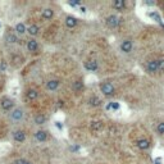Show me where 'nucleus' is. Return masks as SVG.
<instances>
[{
  "mask_svg": "<svg viewBox=\"0 0 164 164\" xmlns=\"http://www.w3.org/2000/svg\"><path fill=\"white\" fill-rule=\"evenodd\" d=\"M13 107H14V101H13V99L8 98V96H3V98L0 99V108H2L3 110L8 112V110H12Z\"/></svg>",
  "mask_w": 164,
  "mask_h": 164,
  "instance_id": "nucleus-1",
  "label": "nucleus"
},
{
  "mask_svg": "<svg viewBox=\"0 0 164 164\" xmlns=\"http://www.w3.org/2000/svg\"><path fill=\"white\" fill-rule=\"evenodd\" d=\"M100 91L105 96H112L115 90H114V86L110 84V82H101L100 84Z\"/></svg>",
  "mask_w": 164,
  "mask_h": 164,
  "instance_id": "nucleus-2",
  "label": "nucleus"
},
{
  "mask_svg": "<svg viewBox=\"0 0 164 164\" xmlns=\"http://www.w3.org/2000/svg\"><path fill=\"white\" fill-rule=\"evenodd\" d=\"M38 98V90L36 87H28L26 90V99L28 101H35Z\"/></svg>",
  "mask_w": 164,
  "mask_h": 164,
  "instance_id": "nucleus-3",
  "label": "nucleus"
},
{
  "mask_svg": "<svg viewBox=\"0 0 164 164\" xmlns=\"http://www.w3.org/2000/svg\"><path fill=\"white\" fill-rule=\"evenodd\" d=\"M23 117H25V112H23L21 108L14 109L11 113V118H12V120H14V122H21L23 119Z\"/></svg>",
  "mask_w": 164,
  "mask_h": 164,
  "instance_id": "nucleus-4",
  "label": "nucleus"
},
{
  "mask_svg": "<svg viewBox=\"0 0 164 164\" xmlns=\"http://www.w3.org/2000/svg\"><path fill=\"white\" fill-rule=\"evenodd\" d=\"M85 68L90 71V72H95V71H98L99 68V64H98V60H95V59H89V60H86L85 62Z\"/></svg>",
  "mask_w": 164,
  "mask_h": 164,
  "instance_id": "nucleus-5",
  "label": "nucleus"
},
{
  "mask_svg": "<svg viewBox=\"0 0 164 164\" xmlns=\"http://www.w3.org/2000/svg\"><path fill=\"white\" fill-rule=\"evenodd\" d=\"M145 68L147 72H150V73H155V72H158V60H155V59L147 60Z\"/></svg>",
  "mask_w": 164,
  "mask_h": 164,
  "instance_id": "nucleus-6",
  "label": "nucleus"
},
{
  "mask_svg": "<svg viewBox=\"0 0 164 164\" xmlns=\"http://www.w3.org/2000/svg\"><path fill=\"white\" fill-rule=\"evenodd\" d=\"M13 140L16 142H23L26 140V132L23 129H17L13 132Z\"/></svg>",
  "mask_w": 164,
  "mask_h": 164,
  "instance_id": "nucleus-7",
  "label": "nucleus"
},
{
  "mask_svg": "<svg viewBox=\"0 0 164 164\" xmlns=\"http://www.w3.org/2000/svg\"><path fill=\"white\" fill-rule=\"evenodd\" d=\"M59 85H60L59 80L51 78V80H49L46 82V89L49 91H55V90H58V87H59Z\"/></svg>",
  "mask_w": 164,
  "mask_h": 164,
  "instance_id": "nucleus-8",
  "label": "nucleus"
},
{
  "mask_svg": "<svg viewBox=\"0 0 164 164\" xmlns=\"http://www.w3.org/2000/svg\"><path fill=\"white\" fill-rule=\"evenodd\" d=\"M120 23V19L117 17V16H109L108 18H107V25L109 26V27H112V28H115Z\"/></svg>",
  "mask_w": 164,
  "mask_h": 164,
  "instance_id": "nucleus-9",
  "label": "nucleus"
},
{
  "mask_svg": "<svg viewBox=\"0 0 164 164\" xmlns=\"http://www.w3.org/2000/svg\"><path fill=\"white\" fill-rule=\"evenodd\" d=\"M26 47H27V50L30 53H36L38 50V42L36 40H33V38H31V40L27 41Z\"/></svg>",
  "mask_w": 164,
  "mask_h": 164,
  "instance_id": "nucleus-10",
  "label": "nucleus"
},
{
  "mask_svg": "<svg viewBox=\"0 0 164 164\" xmlns=\"http://www.w3.org/2000/svg\"><path fill=\"white\" fill-rule=\"evenodd\" d=\"M136 145L138 149H141V150H146V149L150 147V141H149L147 138H140L136 141Z\"/></svg>",
  "mask_w": 164,
  "mask_h": 164,
  "instance_id": "nucleus-11",
  "label": "nucleus"
},
{
  "mask_svg": "<svg viewBox=\"0 0 164 164\" xmlns=\"http://www.w3.org/2000/svg\"><path fill=\"white\" fill-rule=\"evenodd\" d=\"M27 33L30 36H37L38 33H40V27L37 25H35V23H32V25H30L27 27Z\"/></svg>",
  "mask_w": 164,
  "mask_h": 164,
  "instance_id": "nucleus-12",
  "label": "nucleus"
},
{
  "mask_svg": "<svg viewBox=\"0 0 164 164\" xmlns=\"http://www.w3.org/2000/svg\"><path fill=\"white\" fill-rule=\"evenodd\" d=\"M35 137H36L37 141H40V142H45L49 136H47V132H46V131H44V129H38V131L35 133Z\"/></svg>",
  "mask_w": 164,
  "mask_h": 164,
  "instance_id": "nucleus-13",
  "label": "nucleus"
},
{
  "mask_svg": "<svg viewBox=\"0 0 164 164\" xmlns=\"http://www.w3.org/2000/svg\"><path fill=\"white\" fill-rule=\"evenodd\" d=\"M132 47H133V45H132L131 40H124V41H122V44H120V50L123 53H129L132 50Z\"/></svg>",
  "mask_w": 164,
  "mask_h": 164,
  "instance_id": "nucleus-14",
  "label": "nucleus"
},
{
  "mask_svg": "<svg viewBox=\"0 0 164 164\" xmlns=\"http://www.w3.org/2000/svg\"><path fill=\"white\" fill-rule=\"evenodd\" d=\"M103 126H104V123L101 122V120H93L91 124H90V128H91V131L98 132V131H100V129L103 128Z\"/></svg>",
  "mask_w": 164,
  "mask_h": 164,
  "instance_id": "nucleus-15",
  "label": "nucleus"
},
{
  "mask_svg": "<svg viewBox=\"0 0 164 164\" xmlns=\"http://www.w3.org/2000/svg\"><path fill=\"white\" fill-rule=\"evenodd\" d=\"M41 17H42V19H45V21H49V19H51L54 17V11H53L51 8H46L42 11Z\"/></svg>",
  "mask_w": 164,
  "mask_h": 164,
  "instance_id": "nucleus-16",
  "label": "nucleus"
},
{
  "mask_svg": "<svg viewBox=\"0 0 164 164\" xmlns=\"http://www.w3.org/2000/svg\"><path fill=\"white\" fill-rule=\"evenodd\" d=\"M33 120H35V123H36V124H38V126H41V124L46 123L47 118H46V115H45V114L38 113V114L35 115V118H33Z\"/></svg>",
  "mask_w": 164,
  "mask_h": 164,
  "instance_id": "nucleus-17",
  "label": "nucleus"
},
{
  "mask_svg": "<svg viewBox=\"0 0 164 164\" xmlns=\"http://www.w3.org/2000/svg\"><path fill=\"white\" fill-rule=\"evenodd\" d=\"M65 26L68 28H74L77 26V18L73 16H68L65 18Z\"/></svg>",
  "mask_w": 164,
  "mask_h": 164,
  "instance_id": "nucleus-18",
  "label": "nucleus"
},
{
  "mask_svg": "<svg viewBox=\"0 0 164 164\" xmlns=\"http://www.w3.org/2000/svg\"><path fill=\"white\" fill-rule=\"evenodd\" d=\"M23 62H25V59H23V56L22 55H18V54H14L13 56H12V64L14 65V67H19L21 65Z\"/></svg>",
  "mask_w": 164,
  "mask_h": 164,
  "instance_id": "nucleus-19",
  "label": "nucleus"
},
{
  "mask_svg": "<svg viewBox=\"0 0 164 164\" xmlns=\"http://www.w3.org/2000/svg\"><path fill=\"white\" fill-rule=\"evenodd\" d=\"M5 41L9 42V44H14V42L18 41L17 35L16 33H13V32H7L5 33Z\"/></svg>",
  "mask_w": 164,
  "mask_h": 164,
  "instance_id": "nucleus-20",
  "label": "nucleus"
},
{
  "mask_svg": "<svg viewBox=\"0 0 164 164\" xmlns=\"http://www.w3.org/2000/svg\"><path fill=\"white\" fill-rule=\"evenodd\" d=\"M16 33L17 35H23V33H26L27 32V27L25 26V23H17L16 25Z\"/></svg>",
  "mask_w": 164,
  "mask_h": 164,
  "instance_id": "nucleus-21",
  "label": "nucleus"
},
{
  "mask_svg": "<svg viewBox=\"0 0 164 164\" xmlns=\"http://www.w3.org/2000/svg\"><path fill=\"white\" fill-rule=\"evenodd\" d=\"M113 8L117 11H123L126 8V3H124V0H115L113 3Z\"/></svg>",
  "mask_w": 164,
  "mask_h": 164,
  "instance_id": "nucleus-22",
  "label": "nucleus"
},
{
  "mask_svg": "<svg viewBox=\"0 0 164 164\" xmlns=\"http://www.w3.org/2000/svg\"><path fill=\"white\" fill-rule=\"evenodd\" d=\"M72 87H73L74 91H81L84 89V81L82 80H77L73 82V85H72Z\"/></svg>",
  "mask_w": 164,
  "mask_h": 164,
  "instance_id": "nucleus-23",
  "label": "nucleus"
},
{
  "mask_svg": "<svg viewBox=\"0 0 164 164\" xmlns=\"http://www.w3.org/2000/svg\"><path fill=\"white\" fill-rule=\"evenodd\" d=\"M89 103L91 107H99V105L101 104V100L98 98V96H91L90 100H89Z\"/></svg>",
  "mask_w": 164,
  "mask_h": 164,
  "instance_id": "nucleus-24",
  "label": "nucleus"
},
{
  "mask_svg": "<svg viewBox=\"0 0 164 164\" xmlns=\"http://www.w3.org/2000/svg\"><path fill=\"white\" fill-rule=\"evenodd\" d=\"M158 60V71L164 72V58H159Z\"/></svg>",
  "mask_w": 164,
  "mask_h": 164,
  "instance_id": "nucleus-25",
  "label": "nucleus"
},
{
  "mask_svg": "<svg viewBox=\"0 0 164 164\" xmlns=\"http://www.w3.org/2000/svg\"><path fill=\"white\" fill-rule=\"evenodd\" d=\"M14 164H32V163L30 160H27V159L19 158V159H16V160H14Z\"/></svg>",
  "mask_w": 164,
  "mask_h": 164,
  "instance_id": "nucleus-26",
  "label": "nucleus"
},
{
  "mask_svg": "<svg viewBox=\"0 0 164 164\" xmlns=\"http://www.w3.org/2000/svg\"><path fill=\"white\" fill-rule=\"evenodd\" d=\"M156 132L159 135H164V122H160L156 127Z\"/></svg>",
  "mask_w": 164,
  "mask_h": 164,
  "instance_id": "nucleus-27",
  "label": "nucleus"
},
{
  "mask_svg": "<svg viewBox=\"0 0 164 164\" xmlns=\"http://www.w3.org/2000/svg\"><path fill=\"white\" fill-rule=\"evenodd\" d=\"M107 109H113V110H118L119 109V104L118 103H109Z\"/></svg>",
  "mask_w": 164,
  "mask_h": 164,
  "instance_id": "nucleus-28",
  "label": "nucleus"
},
{
  "mask_svg": "<svg viewBox=\"0 0 164 164\" xmlns=\"http://www.w3.org/2000/svg\"><path fill=\"white\" fill-rule=\"evenodd\" d=\"M69 150L72 151V153H77L80 150V146H77V145H72L71 147H69Z\"/></svg>",
  "mask_w": 164,
  "mask_h": 164,
  "instance_id": "nucleus-29",
  "label": "nucleus"
},
{
  "mask_svg": "<svg viewBox=\"0 0 164 164\" xmlns=\"http://www.w3.org/2000/svg\"><path fill=\"white\" fill-rule=\"evenodd\" d=\"M68 4L71 7H76V5H78V4H80V2H77V0H76V2H68Z\"/></svg>",
  "mask_w": 164,
  "mask_h": 164,
  "instance_id": "nucleus-30",
  "label": "nucleus"
},
{
  "mask_svg": "<svg viewBox=\"0 0 164 164\" xmlns=\"http://www.w3.org/2000/svg\"><path fill=\"white\" fill-rule=\"evenodd\" d=\"M55 126H56L58 128H59V129L63 128V124H60V122H56V123H55Z\"/></svg>",
  "mask_w": 164,
  "mask_h": 164,
  "instance_id": "nucleus-31",
  "label": "nucleus"
},
{
  "mask_svg": "<svg viewBox=\"0 0 164 164\" xmlns=\"http://www.w3.org/2000/svg\"><path fill=\"white\" fill-rule=\"evenodd\" d=\"M160 163H162V159H160V158L155 159V164H160Z\"/></svg>",
  "mask_w": 164,
  "mask_h": 164,
  "instance_id": "nucleus-32",
  "label": "nucleus"
},
{
  "mask_svg": "<svg viewBox=\"0 0 164 164\" xmlns=\"http://www.w3.org/2000/svg\"><path fill=\"white\" fill-rule=\"evenodd\" d=\"M81 12L85 13V12H86V8H85V7H81Z\"/></svg>",
  "mask_w": 164,
  "mask_h": 164,
  "instance_id": "nucleus-33",
  "label": "nucleus"
},
{
  "mask_svg": "<svg viewBox=\"0 0 164 164\" xmlns=\"http://www.w3.org/2000/svg\"><path fill=\"white\" fill-rule=\"evenodd\" d=\"M0 26H2V25H0Z\"/></svg>",
  "mask_w": 164,
  "mask_h": 164,
  "instance_id": "nucleus-34",
  "label": "nucleus"
}]
</instances>
